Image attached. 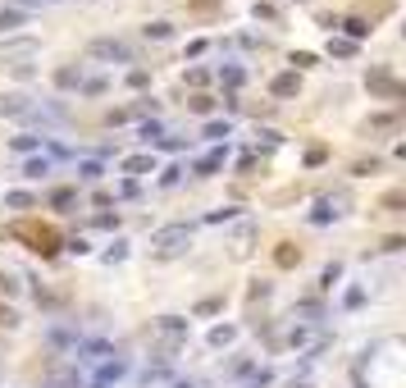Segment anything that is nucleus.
Wrapping results in <instances>:
<instances>
[{
	"instance_id": "24",
	"label": "nucleus",
	"mask_w": 406,
	"mask_h": 388,
	"mask_svg": "<svg viewBox=\"0 0 406 388\" xmlns=\"http://www.w3.org/2000/svg\"><path fill=\"white\" fill-rule=\"evenodd\" d=\"M192 110H197V114H210V110H215V100H210V96H192Z\"/></svg>"
},
{
	"instance_id": "30",
	"label": "nucleus",
	"mask_w": 406,
	"mask_h": 388,
	"mask_svg": "<svg viewBox=\"0 0 406 388\" xmlns=\"http://www.w3.org/2000/svg\"><path fill=\"white\" fill-rule=\"evenodd\" d=\"M28 5H60V0H28Z\"/></svg>"
},
{
	"instance_id": "19",
	"label": "nucleus",
	"mask_w": 406,
	"mask_h": 388,
	"mask_svg": "<svg viewBox=\"0 0 406 388\" xmlns=\"http://www.w3.org/2000/svg\"><path fill=\"white\" fill-rule=\"evenodd\" d=\"M78 87L87 91V96H100V91H105V78H82V82H78Z\"/></svg>"
},
{
	"instance_id": "18",
	"label": "nucleus",
	"mask_w": 406,
	"mask_h": 388,
	"mask_svg": "<svg viewBox=\"0 0 406 388\" xmlns=\"http://www.w3.org/2000/svg\"><path fill=\"white\" fill-rule=\"evenodd\" d=\"M23 51H33L28 37H23V42H0V55H23Z\"/></svg>"
},
{
	"instance_id": "9",
	"label": "nucleus",
	"mask_w": 406,
	"mask_h": 388,
	"mask_svg": "<svg viewBox=\"0 0 406 388\" xmlns=\"http://www.w3.org/2000/svg\"><path fill=\"white\" fill-rule=\"evenodd\" d=\"M78 82H82V69H73V64L55 69V87H78Z\"/></svg>"
},
{
	"instance_id": "3",
	"label": "nucleus",
	"mask_w": 406,
	"mask_h": 388,
	"mask_svg": "<svg viewBox=\"0 0 406 388\" xmlns=\"http://www.w3.org/2000/svg\"><path fill=\"white\" fill-rule=\"evenodd\" d=\"M155 338L165 343V352H178V347L187 343V320L183 315H160V320H155Z\"/></svg>"
},
{
	"instance_id": "22",
	"label": "nucleus",
	"mask_w": 406,
	"mask_h": 388,
	"mask_svg": "<svg viewBox=\"0 0 406 388\" xmlns=\"http://www.w3.org/2000/svg\"><path fill=\"white\" fill-rule=\"evenodd\" d=\"M365 33H370V23L365 19H347V37H365Z\"/></svg>"
},
{
	"instance_id": "5",
	"label": "nucleus",
	"mask_w": 406,
	"mask_h": 388,
	"mask_svg": "<svg viewBox=\"0 0 406 388\" xmlns=\"http://www.w3.org/2000/svg\"><path fill=\"white\" fill-rule=\"evenodd\" d=\"M123 370H128V366H123V356H105V361L96 366V375H91V384H87V388H105V384H114Z\"/></svg>"
},
{
	"instance_id": "29",
	"label": "nucleus",
	"mask_w": 406,
	"mask_h": 388,
	"mask_svg": "<svg viewBox=\"0 0 406 388\" xmlns=\"http://www.w3.org/2000/svg\"><path fill=\"white\" fill-rule=\"evenodd\" d=\"M288 388H310V379L301 375V379H292V384H288Z\"/></svg>"
},
{
	"instance_id": "4",
	"label": "nucleus",
	"mask_w": 406,
	"mask_h": 388,
	"mask_svg": "<svg viewBox=\"0 0 406 388\" xmlns=\"http://www.w3.org/2000/svg\"><path fill=\"white\" fill-rule=\"evenodd\" d=\"M28 110H33V100L23 91H0V119H23Z\"/></svg>"
},
{
	"instance_id": "28",
	"label": "nucleus",
	"mask_w": 406,
	"mask_h": 388,
	"mask_svg": "<svg viewBox=\"0 0 406 388\" xmlns=\"http://www.w3.org/2000/svg\"><path fill=\"white\" fill-rule=\"evenodd\" d=\"M123 256H128V247H123V242H114L110 252H105V261H123Z\"/></svg>"
},
{
	"instance_id": "12",
	"label": "nucleus",
	"mask_w": 406,
	"mask_h": 388,
	"mask_svg": "<svg viewBox=\"0 0 406 388\" xmlns=\"http://www.w3.org/2000/svg\"><path fill=\"white\" fill-rule=\"evenodd\" d=\"M5 206H14V211H28V206H37L33 192H5Z\"/></svg>"
},
{
	"instance_id": "31",
	"label": "nucleus",
	"mask_w": 406,
	"mask_h": 388,
	"mask_svg": "<svg viewBox=\"0 0 406 388\" xmlns=\"http://www.w3.org/2000/svg\"><path fill=\"white\" fill-rule=\"evenodd\" d=\"M174 388H192V384H174Z\"/></svg>"
},
{
	"instance_id": "2",
	"label": "nucleus",
	"mask_w": 406,
	"mask_h": 388,
	"mask_svg": "<svg viewBox=\"0 0 406 388\" xmlns=\"http://www.w3.org/2000/svg\"><path fill=\"white\" fill-rule=\"evenodd\" d=\"M91 60H105V64H132V46L119 42V37H96V42L87 46Z\"/></svg>"
},
{
	"instance_id": "26",
	"label": "nucleus",
	"mask_w": 406,
	"mask_h": 388,
	"mask_svg": "<svg viewBox=\"0 0 406 388\" xmlns=\"http://www.w3.org/2000/svg\"><path fill=\"white\" fill-rule=\"evenodd\" d=\"M233 215H238V211H233V206H224V211H210L206 220H210V224H220V220H233Z\"/></svg>"
},
{
	"instance_id": "15",
	"label": "nucleus",
	"mask_w": 406,
	"mask_h": 388,
	"mask_svg": "<svg viewBox=\"0 0 406 388\" xmlns=\"http://www.w3.org/2000/svg\"><path fill=\"white\" fill-rule=\"evenodd\" d=\"M220 165H224V151H215V155H206V160H197V174H201V178H210Z\"/></svg>"
},
{
	"instance_id": "13",
	"label": "nucleus",
	"mask_w": 406,
	"mask_h": 388,
	"mask_svg": "<svg viewBox=\"0 0 406 388\" xmlns=\"http://www.w3.org/2000/svg\"><path fill=\"white\" fill-rule=\"evenodd\" d=\"M142 33H146V37H151V42H169V37H174V28H169V23H165V19H160V23H146Z\"/></svg>"
},
{
	"instance_id": "27",
	"label": "nucleus",
	"mask_w": 406,
	"mask_h": 388,
	"mask_svg": "<svg viewBox=\"0 0 406 388\" xmlns=\"http://www.w3.org/2000/svg\"><path fill=\"white\" fill-rule=\"evenodd\" d=\"M0 324H5V329H14V324H19V315H14L10 306H0Z\"/></svg>"
},
{
	"instance_id": "16",
	"label": "nucleus",
	"mask_w": 406,
	"mask_h": 388,
	"mask_svg": "<svg viewBox=\"0 0 406 388\" xmlns=\"http://www.w3.org/2000/svg\"><path fill=\"white\" fill-rule=\"evenodd\" d=\"M23 174H28V178H42V174H51V160H46V155H37V160H28V165H23Z\"/></svg>"
},
{
	"instance_id": "10",
	"label": "nucleus",
	"mask_w": 406,
	"mask_h": 388,
	"mask_svg": "<svg viewBox=\"0 0 406 388\" xmlns=\"http://www.w3.org/2000/svg\"><path fill=\"white\" fill-rule=\"evenodd\" d=\"M146 169H155L151 155H128V160H123V174H146Z\"/></svg>"
},
{
	"instance_id": "20",
	"label": "nucleus",
	"mask_w": 406,
	"mask_h": 388,
	"mask_svg": "<svg viewBox=\"0 0 406 388\" xmlns=\"http://www.w3.org/2000/svg\"><path fill=\"white\" fill-rule=\"evenodd\" d=\"M206 137H210V142H224V137H229V123H220V119L206 123Z\"/></svg>"
},
{
	"instance_id": "1",
	"label": "nucleus",
	"mask_w": 406,
	"mask_h": 388,
	"mask_svg": "<svg viewBox=\"0 0 406 388\" xmlns=\"http://www.w3.org/2000/svg\"><path fill=\"white\" fill-rule=\"evenodd\" d=\"M187 247H192V229H187V224H165V229L151 233V256L155 261H178V256H187Z\"/></svg>"
},
{
	"instance_id": "17",
	"label": "nucleus",
	"mask_w": 406,
	"mask_h": 388,
	"mask_svg": "<svg viewBox=\"0 0 406 388\" xmlns=\"http://www.w3.org/2000/svg\"><path fill=\"white\" fill-rule=\"evenodd\" d=\"M14 151H23V155H28V151H37V146H42V137H33V133H23V137H14Z\"/></svg>"
},
{
	"instance_id": "6",
	"label": "nucleus",
	"mask_w": 406,
	"mask_h": 388,
	"mask_svg": "<svg viewBox=\"0 0 406 388\" xmlns=\"http://www.w3.org/2000/svg\"><path fill=\"white\" fill-rule=\"evenodd\" d=\"M342 206H347V197H324L315 206V215H310V220H315V224H329V220H338V215H342Z\"/></svg>"
},
{
	"instance_id": "14",
	"label": "nucleus",
	"mask_w": 406,
	"mask_h": 388,
	"mask_svg": "<svg viewBox=\"0 0 406 388\" xmlns=\"http://www.w3.org/2000/svg\"><path fill=\"white\" fill-rule=\"evenodd\" d=\"M365 87H374V91H388V96H393V91H397V82H393L388 73H370V78H365Z\"/></svg>"
},
{
	"instance_id": "25",
	"label": "nucleus",
	"mask_w": 406,
	"mask_h": 388,
	"mask_svg": "<svg viewBox=\"0 0 406 388\" xmlns=\"http://www.w3.org/2000/svg\"><path fill=\"white\" fill-rule=\"evenodd\" d=\"M146 82H151V78H146V69H132V73H128V87H146Z\"/></svg>"
},
{
	"instance_id": "11",
	"label": "nucleus",
	"mask_w": 406,
	"mask_h": 388,
	"mask_svg": "<svg viewBox=\"0 0 406 388\" xmlns=\"http://www.w3.org/2000/svg\"><path fill=\"white\" fill-rule=\"evenodd\" d=\"M28 23V14L23 10H0V33H10V28H23Z\"/></svg>"
},
{
	"instance_id": "8",
	"label": "nucleus",
	"mask_w": 406,
	"mask_h": 388,
	"mask_svg": "<svg viewBox=\"0 0 406 388\" xmlns=\"http://www.w3.org/2000/svg\"><path fill=\"white\" fill-rule=\"evenodd\" d=\"M233 338H238V329H233V324H215V329H210V347H229Z\"/></svg>"
},
{
	"instance_id": "21",
	"label": "nucleus",
	"mask_w": 406,
	"mask_h": 388,
	"mask_svg": "<svg viewBox=\"0 0 406 388\" xmlns=\"http://www.w3.org/2000/svg\"><path fill=\"white\" fill-rule=\"evenodd\" d=\"M224 87H242V78H247V73H242V69H224Z\"/></svg>"
},
{
	"instance_id": "7",
	"label": "nucleus",
	"mask_w": 406,
	"mask_h": 388,
	"mask_svg": "<svg viewBox=\"0 0 406 388\" xmlns=\"http://www.w3.org/2000/svg\"><path fill=\"white\" fill-rule=\"evenodd\" d=\"M270 91H274V96H297V91H301V78H297V69H292V73H279L274 82H270Z\"/></svg>"
},
{
	"instance_id": "23",
	"label": "nucleus",
	"mask_w": 406,
	"mask_h": 388,
	"mask_svg": "<svg viewBox=\"0 0 406 388\" xmlns=\"http://www.w3.org/2000/svg\"><path fill=\"white\" fill-rule=\"evenodd\" d=\"M73 201H78V197H73V192H69V188H60V192H55V197H51V206H60V211H64V206H73Z\"/></svg>"
}]
</instances>
